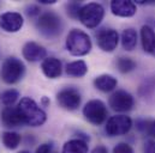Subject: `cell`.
Segmentation results:
<instances>
[{
    "instance_id": "obj_1",
    "label": "cell",
    "mask_w": 155,
    "mask_h": 153,
    "mask_svg": "<svg viewBox=\"0 0 155 153\" xmlns=\"http://www.w3.org/2000/svg\"><path fill=\"white\" fill-rule=\"evenodd\" d=\"M17 109L23 121V124H27L30 127H39V126H42L47 120L46 113L30 97L22 98L17 105Z\"/></svg>"
},
{
    "instance_id": "obj_2",
    "label": "cell",
    "mask_w": 155,
    "mask_h": 153,
    "mask_svg": "<svg viewBox=\"0 0 155 153\" xmlns=\"http://www.w3.org/2000/svg\"><path fill=\"white\" fill-rule=\"evenodd\" d=\"M66 48L71 55L83 56L91 50V39L82 30L72 29L66 37Z\"/></svg>"
},
{
    "instance_id": "obj_3",
    "label": "cell",
    "mask_w": 155,
    "mask_h": 153,
    "mask_svg": "<svg viewBox=\"0 0 155 153\" xmlns=\"http://www.w3.org/2000/svg\"><path fill=\"white\" fill-rule=\"evenodd\" d=\"M24 73H25L24 64L19 59H17L15 56H10L2 62L0 76L4 83L11 85V84H16L19 80H22V78L24 76Z\"/></svg>"
},
{
    "instance_id": "obj_4",
    "label": "cell",
    "mask_w": 155,
    "mask_h": 153,
    "mask_svg": "<svg viewBox=\"0 0 155 153\" xmlns=\"http://www.w3.org/2000/svg\"><path fill=\"white\" fill-rule=\"evenodd\" d=\"M104 16H105V8L102 5L97 2H89L81 7L78 13V19L84 27L89 29H94L101 23Z\"/></svg>"
},
{
    "instance_id": "obj_5",
    "label": "cell",
    "mask_w": 155,
    "mask_h": 153,
    "mask_svg": "<svg viewBox=\"0 0 155 153\" xmlns=\"http://www.w3.org/2000/svg\"><path fill=\"white\" fill-rule=\"evenodd\" d=\"M36 27L39 29V31L48 38H54L58 35H60L61 30H63V23L61 19L58 14H55L54 12H45L40 16L38 19Z\"/></svg>"
},
{
    "instance_id": "obj_6",
    "label": "cell",
    "mask_w": 155,
    "mask_h": 153,
    "mask_svg": "<svg viewBox=\"0 0 155 153\" xmlns=\"http://www.w3.org/2000/svg\"><path fill=\"white\" fill-rule=\"evenodd\" d=\"M83 115L89 123H91L94 126H101L107 120L108 111L102 101L93 99V101H89L84 105Z\"/></svg>"
},
{
    "instance_id": "obj_7",
    "label": "cell",
    "mask_w": 155,
    "mask_h": 153,
    "mask_svg": "<svg viewBox=\"0 0 155 153\" xmlns=\"http://www.w3.org/2000/svg\"><path fill=\"white\" fill-rule=\"evenodd\" d=\"M132 127V120L126 115H117L112 116L105 127V132L108 136H119L125 135L130 132Z\"/></svg>"
},
{
    "instance_id": "obj_8",
    "label": "cell",
    "mask_w": 155,
    "mask_h": 153,
    "mask_svg": "<svg viewBox=\"0 0 155 153\" xmlns=\"http://www.w3.org/2000/svg\"><path fill=\"white\" fill-rule=\"evenodd\" d=\"M58 104L66 110H76L81 105V93L74 87H66L58 92L57 95Z\"/></svg>"
},
{
    "instance_id": "obj_9",
    "label": "cell",
    "mask_w": 155,
    "mask_h": 153,
    "mask_svg": "<svg viewBox=\"0 0 155 153\" xmlns=\"http://www.w3.org/2000/svg\"><path fill=\"white\" fill-rule=\"evenodd\" d=\"M134 97L124 91V90H118L114 93H112V96L108 99V104L110 107L114 110V111H119V113H125L132 109L134 107Z\"/></svg>"
},
{
    "instance_id": "obj_10",
    "label": "cell",
    "mask_w": 155,
    "mask_h": 153,
    "mask_svg": "<svg viewBox=\"0 0 155 153\" xmlns=\"http://www.w3.org/2000/svg\"><path fill=\"white\" fill-rule=\"evenodd\" d=\"M23 17L18 12H5L0 16V28L6 33H17L23 27Z\"/></svg>"
},
{
    "instance_id": "obj_11",
    "label": "cell",
    "mask_w": 155,
    "mask_h": 153,
    "mask_svg": "<svg viewBox=\"0 0 155 153\" xmlns=\"http://www.w3.org/2000/svg\"><path fill=\"white\" fill-rule=\"evenodd\" d=\"M96 41H97V45L104 52H113L118 45L119 35L116 30L104 29L99 31V34L96 35Z\"/></svg>"
},
{
    "instance_id": "obj_12",
    "label": "cell",
    "mask_w": 155,
    "mask_h": 153,
    "mask_svg": "<svg viewBox=\"0 0 155 153\" xmlns=\"http://www.w3.org/2000/svg\"><path fill=\"white\" fill-rule=\"evenodd\" d=\"M22 54L25 60L30 62H36L40 60H45L46 58V49L38 44L36 42H27L23 47Z\"/></svg>"
},
{
    "instance_id": "obj_13",
    "label": "cell",
    "mask_w": 155,
    "mask_h": 153,
    "mask_svg": "<svg viewBox=\"0 0 155 153\" xmlns=\"http://www.w3.org/2000/svg\"><path fill=\"white\" fill-rule=\"evenodd\" d=\"M111 11L118 17H132L136 13V5L130 0H113Z\"/></svg>"
},
{
    "instance_id": "obj_14",
    "label": "cell",
    "mask_w": 155,
    "mask_h": 153,
    "mask_svg": "<svg viewBox=\"0 0 155 153\" xmlns=\"http://www.w3.org/2000/svg\"><path fill=\"white\" fill-rule=\"evenodd\" d=\"M1 122L5 127L13 128V127H21L23 124V121L21 118V115L18 113L17 107H5L1 111Z\"/></svg>"
},
{
    "instance_id": "obj_15",
    "label": "cell",
    "mask_w": 155,
    "mask_h": 153,
    "mask_svg": "<svg viewBox=\"0 0 155 153\" xmlns=\"http://www.w3.org/2000/svg\"><path fill=\"white\" fill-rule=\"evenodd\" d=\"M41 70L47 78L55 79L61 74V61L55 58H46L41 64Z\"/></svg>"
},
{
    "instance_id": "obj_16",
    "label": "cell",
    "mask_w": 155,
    "mask_h": 153,
    "mask_svg": "<svg viewBox=\"0 0 155 153\" xmlns=\"http://www.w3.org/2000/svg\"><path fill=\"white\" fill-rule=\"evenodd\" d=\"M141 41L144 52L155 56V31L149 25H143L141 29Z\"/></svg>"
},
{
    "instance_id": "obj_17",
    "label": "cell",
    "mask_w": 155,
    "mask_h": 153,
    "mask_svg": "<svg viewBox=\"0 0 155 153\" xmlns=\"http://www.w3.org/2000/svg\"><path fill=\"white\" fill-rule=\"evenodd\" d=\"M117 79L113 76H110V74H102V76H99L95 78L94 80V86L102 91V92H110V91H113L117 87Z\"/></svg>"
},
{
    "instance_id": "obj_18",
    "label": "cell",
    "mask_w": 155,
    "mask_h": 153,
    "mask_svg": "<svg viewBox=\"0 0 155 153\" xmlns=\"http://www.w3.org/2000/svg\"><path fill=\"white\" fill-rule=\"evenodd\" d=\"M61 153H88V142L83 139H72L65 142Z\"/></svg>"
},
{
    "instance_id": "obj_19",
    "label": "cell",
    "mask_w": 155,
    "mask_h": 153,
    "mask_svg": "<svg viewBox=\"0 0 155 153\" xmlns=\"http://www.w3.org/2000/svg\"><path fill=\"white\" fill-rule=\"evenodd\" d=\"M137 44V33L132 28H127L121 34V45L125 50L131 52Z\"/></svg>"
},
{
    "instance_id": "obj_20",
    "label": "cell",
    "mask_w": 155,
    "mask_h": 153,
    "mask_svg": "<svg viewBox=\"0 0 155 153\" xmlns=\"http://www.w3.org/2000/svg\"><path fill=\"white\" fill-rule=\"evenodd\" d=\"M66 74L70 76H76V78H81V76H85V73L88 72V67L87 64L83 60H77L74 62H70L66 65L65 68Z\"/></svg>"
},
{
    "instance_id": "obj_21",
    "label": "cell",
    "mask_w": 155,
    "mask_h": 153,
    "mask_svg": "<svg viewBox=\"0 0 155 153\" xmlns=\"http://www.w3.org/2000/svg\"><path fill=\"white\" fill-rule=\"evenodd\" d=\"M21 135L16 132H4L1 134V141L4 146L8 150H16L21 144Z\"/></svg>"
},
{
    "instance_id": "obj_22",
    "label": "cell",
    "mask_w": 155,
    "mask_h": 153,
    "mask_svg": "<svg viewBox=\"0 0 155 153\" xmlns=\"http://www.w3.org/2000/svg\"><path fill=\"white\" fill-rule=\"evenodd\" d=\"M19 98V92L17 90H6L0 93V104L5 107H12L13 103Z\"/></svg>"
},
{
    "instance_id": "obj_23",
    "label": "cell",
    "mask_w": 155,
    "mask_h": 153,
    "mask_svg": "<svg viewBox=\"0 0 155 153\" xmlns=\"http://www.w3.org/2000/svg\"><path fill=\"white\" fill-rule=\"evenodd\" d=\"M136 127L140 132L147 133L149 136L155 138V120H138L136 122Z\"/></svg>"
},
{
    "instance_id": "obj_24",
    "label": "cell",
    "mask_w": 155,
    "mask_h": 153,
    "mask_svg": "<svg viewBox=\"0 0 155 153\" xmlns=\"http://www.w3.org/2000/svg\"><path fill=\"white\" fill-rule=\"evenodd\" d=\"M117 67L121 73H129L136 68V62L130 58H119L117 60Z\"/></svg>"
},
{
    "instance_id": "obj_25",
    "label": "cell",
    "mask_w": 155,
    "mask_h": 153,
    "mask_svg": "<svg viewBox=\"0 0 155 153\" xmlns=\"http://www.w3.org/2000/svg\"><path fill=\"white\" fill-rule=\"evenodd\" d=\"M81 4L77 1H71L69 4H66V10H68V14L71 18H78V13L81 10Z\"/></svg>"
},
{
    "instance_id": "obj_26",
    "label": "cell",
    "mask_w": 155,
    "mask_h": 153,
    "mask_svg": "<svg viewBox=\"0 0 155 153\" xmlns=\"http://www.w3.org/2000/svg\"><path fill=\"white\" fill-rule=\"evenodd\" d=\"M113 153H134V150L126 142H120L113 148Z\"/></svg>"
},
{
    "instance_id": "obj_27",
    "label": "cell",
    "mask_w": 155,
    "mask_h": 153,
    "mask_svg": "<svg viewBox=\"0 0 155 153\" xmlns=\"http://www.w3.org/2000/svg\"><path fill=\"white\" fill-rule=\"evenodd\" d=\"M143 153H155V140H148L144 142Z\"/></svg>"
},
{
    "instance_id": "obj_28",
    "label": "cell",
    "mask_w": 155,
    "mask_h": 153,
    "mask_svg": "<svg viewBox=\"0 0 155 153\" xmlns=\"http://www.w3.org/2000/svg\"><path fill=\"white\" fill-rule=\"evenodd\" d=\"M52 150H53V145L46 142V144L40 145L39 147L36 148V153H51L52 152Z\"/></svg>"
},
{
    "instance_id": "obj_29",
    "label": "cell",
    "mask_w": 155,
    "mask_h": 153,
    "mask_svg": "<svg viewBox=\"0 0 155 153\" xmlns=\"http://www.w3.org/2000/svg\"><path fill=\"white\" fill-rule=\"evenodd\" d=\"M27 14L29 16V17H34V16H38L40 13V7L39 6H36V5H30V6H28L27 7Z\"/></svg>"
},
{
    "instance_id": "obj_30",
    "label": "cell",
    "mask_w": 155,
    "mask_h": 153,
    "mask_svg": "<svg viewBox=\"0 0 155 153\" xmlns=\"http://www.w3.org/2000/svg\"><path fill=\"white\" fill-rule=\"evenodd\" d=\"M91 153H108L107 151V148L105 147V146H102V145H100V146H97V147H95Z\"/></svg>"
},
{
    "instance_id": "obj_31",
    "label": "cell",
    "mask_w": 155,
    "mask_h": 153,
    "mask_svg": "<svg viewBox=\"0 0 155 153\" xmlns=\"http://www.w3.org/2000/svg\"><path fill=\"white\" fill-rule=\"evenodd\" d=\"M57 0H40L41 4H54Z\"/></svg>"
},
{
    "instance_id": "obj_32",
    "label": "cell",
    "mask_w": 155,
    "mask_h": 153,
    "mask_svg": "<svg viewBox=\"0 0 155 153\" xmlns=\"http://www.w3.org/2000/svg\"><path fill=\"white\" fill-rule=\"evenodd\" d=\"M42 103H43V104H45V105H47V104H48V103H49V101H48V99H47V98H46V97H43V98H42Z\"/></svg>"
},
{
    "instance_id": "obj_33",
    "label": "cell",
    "mask_w": 155,
    "mask_h": 153,
    "mask_svg": "<svg viewBox=\"0 0 155 153\" xmlns=\"http://www.w3.org/2000/svg\"><path fill=\"white\" fill-rule=\"evenodd\" d=\"M18 153H30L29 151H21V152H18Z\"/></svg>"
}]
</instances>
